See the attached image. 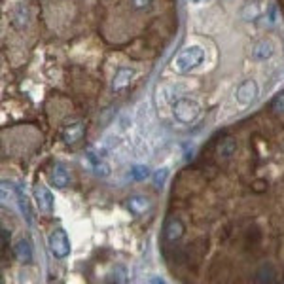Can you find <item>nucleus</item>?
<instances>
[{
	"mask_svg": "<svg viewBox=\"0 0 284 284\" xmlns=\"http://www.w3.org/2000/svg\"><path fill=\"white\" fill-rule=\"evenodd\" d=\"M203 61H205V49L199 46H188L174 57L173 70L178 74H188V72L195 70Z\"/></svg>",
	"mask_w": 284,
	"mask_h": 284,
	"instance_id": "f257e3e1",
	"label": "nucleus"
},
{
	"mask_svg": "<svg viewBox=\"0 0 284 284\" xmlns=\"http://www.w3.org/2000/svg\"><path fill=\"white\" fill-rule=\"evenodd\" d=\"M173 116L178 123L189 125L193 123L199 116V104L191 99H178L173 106Z\"/></svg>",
	"mask_w": 284,
	"mask_h": 284,
	"instance_id": "f03ea898",
	"label": "nucleus"
},
{
	"mask_svg": "<svg viewBox=\"0 0 284 284\" xmlns=\"http://www.w3.org/2000/svg\"><path fill=\"white\" fill-rule=\"evenodd\" d=\"M47 246L49 252L55 256L57 260H64L70 254V239L66 235V231L63 228L55 229L51 235L47 237Z\"/></svg>",
	"mask_w": 284,
	"mask_h": 284,
	"instance_id": "7ed1b4c3",
	"label": "nucleus"
},
{
	"mask_svg": "<svg viewBox=\"0 0 284 284\" xmlns=\"http://www.w3.org/2000/svg\"><path fill=\"white\" fill-rule=\"evenodd\" d=\"M258 97V84L254 80H245L243 84H239L235 91V99L241 106H248L252 104Z\"/></svg>",
	"mask_w": 284,
	"mask_h": 284,
	"instance_id": "20e7f679",
	"label": "nucleus"
},
{
	"mask_svg": "<svg viewBox=\"0 0 284 284\" xmlns=\"http://www.w3.org/2000/svg\"><path fill=\"white\" fill-rule=\"evenodd\" d=\"M163 235L169 243H176L186 235V226L178 216H169L163 224Z\"/></svg>",
	"mask_w": 284,
	"mask_h": 284,
	"instance_id": "39448f33",
	"label": "nucleus"
},
{
	"mask_svg": "<svg viewBox=\"0 0 284 284\" xmlns=\"http://www.w3.org/2000/svg\"><path fill=\"white\" fill-rule=\"evenodd\" d=\"M34 197H36V203H38V208L44 214H51L53 212V205H55V199H53V193L44 186V184H36L34 186Z\"/></svg>",
	"mask_w": 284,
	"mask_h": 284,
	"instance_id": "423d86ee",
	"label": "nucleus"
},
{
	"mask_svg": "<svg viewBox=\"0 0 284 284\" xmlns=\"http://www.w3.org/2000/svg\"><path fill=\"white\" fill-rule=\"evenodd\" d=\"M263 14V10H261V4L258 0H246L245 4L241 6L239 10V17L246 21V23H252V21H258Z\"/></svg>",
	"mask_w": 284,
	"mask_h": 284,
	"instance_id": "0eeeda50",
	"label": "nucleus"
},
{
	"mask_svg": "<svg viewBox=\"0 0 284 284\" xmlns=\"http://www.w3.org/2000/svg\"><path fill=\"white\" fill-rule=\"evenodd\" d=\"M127 210L134 214V216H144V214H148L152 210L150 199L144 197V195H131L127 199Z\"/></svg>",
	"mask_w": 284,
	"mask_h": 284,
	"instance_id": "6e6552de",
	"label": "nucleus"
},
{
	"mask_svg": "<svg viewBox=\"0 0 284 284\" xmlns=\"http://www.w3.org/2000/svg\"><path fill=\"white\" fill-rule=\"evenodd\" d=\"M84 134H86V125L82 123V121H76V123H70V125H66L63 129V134H61V138H63L64 144H76L84 138Z\"/></svg>",
	"mask_w": 284,
	"mask_h": 284,
	"instance_id": "1a4fd4ad",
	"label": "nucleus"
},
{
	"mask_svg": "<svg viewBox=\"0 0 284 284\" xmlns=\"http://www.w3.org/2000/svg\"><path fill=\"white\" fill-rule=\"evenodd\" d=\"M134 76V70L131 66H119L116 74H114V80H112V89L114 91H123L129 87L131 84V80Z\"/></svg>",
	"mask_w": 284,
	"mask_h": 284,
	"instance_id": "9d476101",
	"label": "nucleus"
},
{
	"mask_svg": "<svg viewBox=\"0 0 284 284\" xmlns=\"http://www.w3.org/2000/svg\"><path fill=\"white\" fill-rule=\"evenodd\" d=\"M51 182L53 186L59 189H64L70 186V171L63 165V163H55L53 171H51Z\"/></svg>",
	"mask_w": 284,
	"mask_h": 284,
	"instance_id": "9b49d317",
	"label": "nucleus"
},
{
	"mask_svg": "<svg viewBox=\"0 0 284 284\" xmlns=\"http://www.w3.org/2000/svg\"><path fill=\"white\" fill-rule=\"evenodd\" d=\"M275 53V46L271 40H260L256 46L252 47V57L256 61H267Z\"/></svg>",
	"mask_w": 284,
	"mask_h": 284,
	"instance_id": "f8f14e48",
	"label": "nucleus"
},
{
	"mask_svg": "<svg viewBox=\"0 0 284 284\" xmlns=\"http://www.w3.org/2000/svg\"><path fill=\"white\" fill-rule=\"evenodd\" d=\"M14 256L21 263H31L32 261V246L27 239H19L14 245Z\"/></svg>",
	"mask_w": 284,
	"mask_h": 284,
	"instance_id": "ddd939ff",
	"label": "nucleus"
},
{
	"mask_svg": "<svg viewBox=\"0 0 284 284\" xmlns=\"http://www.w3.org/2000/svg\"><path fill=\"white\" fill-rule=\"evenodd\" d=\"M254 280L260 284H271L276 280V271L275 267L271 265V263H263L258 271H256V276H254Z\"/></svg>",
	"mask_w": 284,
	"mask_h": 284,
	"instance_id": "4468645a",
	"label": "nucleus"
},
{
	"mask_svg": "<svg viewBox=\"0 0 284 284\" xmlns=\"http://www.w3.org/2000/svg\"><path fill=\"white\" fill-rule=\"evenodd\" d=\"M237 152V140L235 138H231V136H228V138H224V140L218 144V156L224 159H229L233 158Z\"/></svg>",
	"mask_w": 284,
	"mask_h": 284,
	"instance_id": "2eb2a0df",
	"label": "nucleus"
},
{
	"mask_svg": "<svg viewBox=\"0 0 284 284\" xmlns=\"http://www.w3.org/2000/svg\"><path fill=\"white\" fill-rule=\"evenodd\" d=\"M87 158H89V161H91V165H93V173L97 174V176L104 178V176H108V174H110V165H108V163H104V161H101V159H97L91 152L87 154Z\"/></svg>",
	"mask_w": 284,
	"mask_h": 284,
	"instance_id": "dca6fc26",
	"label": "nucleus"
},
{
	"mask_svg": "<svg viewBox=\"0 0 284 284\" xmlns=\"http://www.w3.org/2000/svg\"><path fill=\"white\" fill-rule=\"evenodd\" d=\"M131 176H133L136 182H144L150 176V169L146 165H134L133 169H131Z\"/></svg>",
	"mask_w": 284,
	"mask_h": 284,
	"instance_id": "f3484780",
	"label": "nucleus"
},
{
	"mask_svg": "<svg viewBox=\"0 0 284 284\" xmlns=\"http://www.w3.org/2000/svg\"><path fill=\"white\" fill-rule=\"evenodd\" d=\"M167 178H169V171H167V169L156 171V173H154V186H156V188H163Z\"/></svg>",
	"mask_w": 284,
	"mask_h": 284,
	"instance_id": "a211bd4d",
	"label": "nucleus"
},
{
	"mask_svg": "<svg viewBox=\"0 0 284 284\" xmlns=\"http://www.w3.org/2000/svg\"><path fill=\"white\" fill-rule=\"evenodd\" d=\"M271 110L275 114H284V93L276 95L275 99L271 101Z\"/></svg>",
	"mask_w": 284,
	"mask_h": 284,
	"instance_id": "6ab92c4d",
	"label": "nucleus"
},
{
	"mask_svg": "<svg viewBox=\"0 0 284 284\" xmlns=\"http://www.w3.org/2000/svg\"><path fill=\"white\" fill-rule=\"evenodd\" d=\"M108 280H114V282H127V271L123 267H116V271H112V275Z\"/></svg>",
	"mask_w": 284,
	"mask_h": 284,
	"instance_id": "aec40b11",
	"label": "nucleus"
},
{
	"mask_svg": "<svg viewBox=\"0 0 284 284\" xmlns=\"http://www.w3.org/2000/svg\"><path fill=\"white\" fill-rule=\"evenodd\" d=\"M131 2H133L134 10H148L154 0H131Z\"/></svg>",
	"mask_w": 284,
	"mask_h": 284,
	"instance_id": "412c9836",
	"label": "nucleus"
},
{
	"mask_svg": "<svg viewBox=\"0 0 284 284\" xmlns=\"http://www.w3.org/2000/svg\"><path fill=\"white\" fill-rule=\"evenodd\" d=\"M10 245V229L2 228V250H6Z\"/></svg>",
	"mask_w": 284,
	"mask_h": 284,
	"instance_id": "4be33fe9",
	"label": "nucleus"
},
{
	"mask_svg": "<svg viewBox=\"0 0 284 284\" xmlns=\"http://www.w3.org/2000/svg\"><path fill=\"white\" fill-rule=\"evenodd\" d=\"M191 4H201V2H205V0H189Z\"/></svg>",
	"mask_w": 284,
	"mask_h": 284,
	"instance_id": "5701e85b",
	"label": "nucleus"
}]
</instances>
